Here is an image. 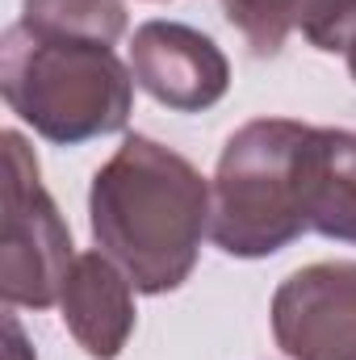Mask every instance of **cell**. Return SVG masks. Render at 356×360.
<instances>
[{
  "mask_svg": "<svg viewBox=\"0 0 356 360\" xmlns=\"http://www.w3.org/2000/svg\"><path fill=\"white\" fill-rule=\"evenodd\" d=\"M298 30L314 51L344 55L356 38V0H306Z\"/></svg>",
  "mask_w": 356,
  "mask_h": 360,
  "instance_id": "obj_11",
  "label": "cell"
},
{
  "mask_svg": "<svg viewBox=\"0 0 356 360\" xmlns=\"http://www.w3.org/2000/svg\"><path fill=\"white\" fill-rule=\"evenodd\" d=\"M344 59H348V76L356 80V38L348 42V51H344Z\"/></svg>",
  "mask_w": 356,
  "mask_h": 360,
  "instance_id": "obj_13",
  "label": "cell"
},
{
  "mask_svg": "<svg viewBox=\"0 0 356 360\" xmlns=\"http://www.w3.org/2000/svg\"><path fill=\"white\" fill-rule=\"evenodd\" d=\"M210 201V180L180 151L147 134H126L92 176L89 226L96 248L134 289L160 297L180 289L197 269Z\"/></svg>",
  "mask_w": 356,
  "mask_h": 360,
  "instance_id": "obj_1",
  "label": "cell"
},
{
  "mask_svg": "<svg viewBox=\"0 0 356 360\" xmlns=\"http://www.w3.org/2000/svg\"><path fill=\"white\" fill-rule=\"evenodd\" d=\"M4 143V239H0V297L8 310L59 306L63 281L76 264L72 226L38 176V160L17 130Z\"/></svg>",
  "mask_w": 356,
  "mask_h": 360,
  "instance_id": "obj_4",
  "label": "cell"
},
{
  "mask_svg": "<svg viewBox=\"0 0 356 360\" xmlns=\"http://www.w3.org/2000/svg\"><path fill=\"white\" fill-rule=\"evenodd\" d=\"M0 92L8 113L55 147L117 134L134 113V72L113 46L46 38L21 21L0 34Z\"/></svg>",
  "mask_w": 356,
  "mask_h": 360,
  "instance_id": "obj_2",
  "label": "cell"
},
{
  "mask_svg": "<svg viewBox=\"0 0 356 360\" xmlns=\"http://www.w3.org/2000/svg\"><path fill=\"white\" fill-rule=\"evenodd\" d=\"M298 188L306 231L356 248V130L310 126L302 143Z\"/></svg>",
  "mask_w": 356,
  "mask_h": 360,
  "instance_id": "obj_8",
  "label": "cell"
},
{
  "mask_svg": "<svg viewBox=\"0 0 356 360\" xmlns=\"http://www.w3.org/2000/svg\"><path fill=\"white\" fill-rule=\"evenodd\" d=\"M17 21L46 38H89L113 46L126 34V4L122 0H21Z\"/></svg>",
  "mask_w": 356,
  "mask_h": 360,
  "instance_id": "obj_9",
  "label": "cell"
},
{
  "mask_svg": "<svg viewBox=\"0 0 356 360\" xmlns=\"http://www.w3.org/2000/svg\"><path fill=\"white\" fill-rule=\"evenodd\" d=\"M134 84L172 113L214 109L231 89L222 46L184 21H143L130 38Z\"/></svg>",
  "mask_w": 356,
  "mask_h": 360,
  "instance_id": "obj_6",
  "label": "cell"
},
{
  "mask_svg": "<svg viewBox=\"0 0 356 360\" xmlns=\"http://www.w3.org/2000/svg\"><path fill=\"white\" fill-rule=\"evenodd\" d=\"M59 319L92 360H117L134 335V281L105 252H84L63 281Z\"/></svg>",
  "mask_w": 356,
  "mask_h": 360,
  "instance_id": "obj_7",
  "label": "cell"
},
{
  "mask_svg": "<svg viewBox=\"0 0 356 360\" xmlns=\"http://www.w3.org/2000/svg\"><path fill=\"white\" fill-rule=\"evenodd\" d=\"M306 0H222L227 21L248 38L256 55H276L298 25Z\"/></svg>",
  "mask_w": 356,
  "mask_h": 360,
  "instance_id": "obj_10",
  "label": "cell"
},
{
  "mask_svg": "<svg viewBox=\"0 0 356 360\" xmlns=\"http://www.w3.org/2000/svg\"><path fill=\"white\" fill-rule=\"evenodd\" d=\"M310 126L256 117L239 126L210 180V239L235 260H265L306 235L302 218V143Z\"/></svg>",
  "mask_w": 356,
  "mask_h": 360,
  "instance_id": "obj_3",
  "label": "cell"
},
{
  "mask_svg": "<svg viewBox=\"0 0 356 360\" xmlns=\"http://www.w3.org/2000/svg\"><path fill=\"white\" fill-rule=\"evenodd\" d=\"M4 340H8V348H4V360H34V348L25 344V335H21V323L13 319V310L4 314Z\"/></svg>",
  "mask_w": 356,
  "mask_h": 360,
  "instance_id": "obj_12",
  "label": "cell"
},
{
  "mask_svg": "<svg viewBox=\"0 0 356 360\" xmlns=\"http://www.w3.org/2000/svg\"><path fill=\"white\" fill-rule=\"evenodd\" d=\"M268 323L289 360H356V260L289 272L272 293Z\"/></svg>",
  "mask_w": 356,
  "mask_h": 360,
  "instance_id": "obj_5",
  "label": "cell"
}]
</instances>
